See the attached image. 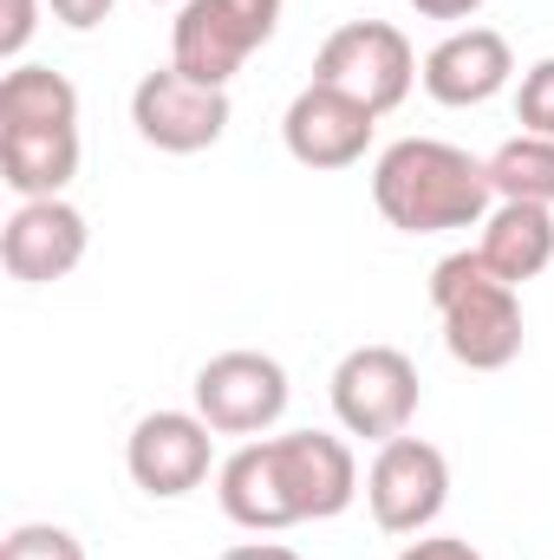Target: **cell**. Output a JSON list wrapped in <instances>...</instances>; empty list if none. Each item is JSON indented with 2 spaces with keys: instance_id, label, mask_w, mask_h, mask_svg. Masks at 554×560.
Wrapping results in <instances>:
<instances>
[{
  "instance_id": "cell-1",
  "label": "cell",
  "mask_w": 554,
  "mask_h": 560,
  "mask_svg": "<svg viewBox=\"0 0 554 560\" xmlns=\"http://www.w3.org/2000/svg\"><path fill=\"white\" fill-rule=\"evenodd\" d=\"M372 202L399 235H450V229H483L496 189L483 156L443 138H399L372 163Z\"/></svg>"
},
{
  "instance_id": "cell-2",
  "label": "cell",
  "mask_w": 554,
  "mask_h": 560,
  "mask_svg": "<svg viewBox=\"0 0 554 560\" xmlns=\"http://www.w3.org/2000/svg\"><path fill=\"white\" fill-rule=\"evenodd\" d=\"M430 306L443 319V346L470 372H503L522 359V293L476 248H457L430 268Z\"/></svg>"
},
{
  "instance_id": "cell-3",
  "label": "cell",
  "mask_w": 554,
  "mask_h": 560,
  "mask_svg": "<svg viewBox=\"0 0 554 560\" xmlns=\"http://www.w3.org/2000/svg\"><path fill=\"white\" fill-rule=\"evenodd\" d=\"M280 0H183L170 26V66L196 85H222L275 39Z\"/></svg>"
},
{
  "instance_id": "cell-4",
  "label": "cell",
  "mask_w": 554,
  "mask_h": 560,
  "mask_svg": "<svg viewBox=\"0 0 554 560\" xmlns=\"http://www.w3.org/2000/svg\"><path fill=\"white\" fill-rule=\"evenodd\" d=\"M417 72H424V66H417L412 39H405L392 20H346V26H333L326 46L313 52V79L333 85V92H346V98H359V105L379 112V118L412 98Z\"/></svg>"
},
{
  "instance_id": "cell-5",
  "label": "cell",
  "mask_w": 554,
  "mask_h": 560,
  "mask_svg": "<svg viewBox=\"0 0 554 560\" xmlns=\"http://www.w3.org/2000/svg\"><path fill=\"white\" fill-rule=\"evenodd\" d=\"M333 418L346 423V436H405L417 418V365L399 346H353L333 365Z\"/></svg>"
},
{
  "instance_id": "cell-6",
  "label": "cell",
  "mask_w": 554,
  "mask_h": 560,
  "mask_svg": "<svg viewBox=\"0 0 554 560\" xmlns=\"http://www.w3.org/2000/svg\"><path fill=\"white\" fill-rule=\"evenodd\" d=\"M366 502L385 535H424L450 502V456L424 436L379 443V456L366 469Z\"/></svg>"
},
{
  "instance_id": "cell-7",
  "label": "cell",
  "mask_w": 554,
  "mask_h": 560,
  "mask_svg": "<svg viewBox=\"0 0 554 560\" xmlns=\"http://www.w3.org/2000/svg\"><path fill=\"white\" fill-rule=\"evenodd\" d=\"M131 125L163 156H196V150L222 143V131H229V92L222 85H196L176 66L143 72L138 92H131Z\"/></svg>"
},
{
  "instance_id": "cell-8",
  "label": "cell",
  "mask_w": 554,
  "mask_h": 560,
  "mask_svg": "<svg viewBox=\"0 0 554 560\" xmlns=\"http://www.w3.org/2000/svg\"><path fill=\"white\" fill-rule=\"evenodd\" d=\"M287 372L268 352H216L203 372H196V411L216 436H262L275 430L287 411Z\"/></svg>"
},
{
  "instance_id": "cell-9",
  "label": "cell",
  "mask_w": 554,
  "mask_h": 560,
  "mask_svg": "<svg viewBox=\"0 0 554 560\" xmlns=\"http://www.w3.org/2000/svg\"><path fill=\"white\" fill-rule=\"evenodd\" d=\"M209 463H216V430L203 423V411H150L125 436V469L157 502H176V495L203 489Z\"/></svg>"
},
{
  "instance_id": "cell-10",
  "label": "cell",
  "mask_w": 554,
  "mask_h": 560,
  "mask_svg": "<svg viewBox=\"0 0 554 560\" xmlns=\"http://www.w3.org/2000/svg\"><path fill=\"white\" fill-rule=\"evenodd\" d=\"M372 131H379V112H366L359 98H346L320 79L300 85L280 118V143L300 170H353L372 150Z\"/></svg>"
},
{
  "instance_id": "cell-11",
  "label": "cell",
  "mask_w": 554,
  "mask_h": 560,
  "mask_svg": "<svg viewBox=\"0 0 554 560\" xmlns=\"http://www.w3.org/2000/svg\"><path fill=\"white\" fill-rule=\"evenodd\" d=\"M268 443H275V469H280V489H287L293 522H333V515L353 509V495H359V463H353L346 436L287 430V436H268Z\"/></svg>"
},
{
  "instance_id": "cell-12",
  "label": "cell",
  "mask_w": 554,
  "mask_h": 560,
  "mask_svg": "<svg viewBox=\"0 0 554 560\" xmlns=\"http://www.w3.org/2000/svg\"><path fill=\"white\" fill-rule=\"evenodd\" d=\"M85 215L66 202V196H46V202H20L0 229V261L7 275L26 280V287H46V280H66L85 261Z\"/></svg>"
},
{
  "instance_id": "cell-13",
  "label": "cell",
  "mask_w": 554,
  "mask_h": 560,
  "mask_svg": "<svg viewBox=\"0 0 554 560\" xmlns=\"http://www.w3.org/2000/svg\"><path fill=\"white\" fill-rule=\"evenodd\" d=\"M509 72H516V52H509V39L496 26H457V33H443L424 52V72L417 79H424V92L437 105L470 112V105H489L509 85Z\"/></svg>"
},
{
  "instance_id": "cell-14",
  "label": "cell",
  "mask_w": 554,
  "mask_h": 560,
  "mask_svg": "<svg viewBox=\"0 0 554 560\" xmlns=\"http://www.w3.org/2000/svg\"><path fill=\"white\" fill-rule=\"evenodd\" d=\"M216 495H222V515L249 535H280V528H300L293 509H287V489H280L275 469V443L268 436H249L222 469H216Z\"/></svg>"
},
{
  "instance_id": "cell-15",
  "label": "cell",
  "mask_w": 554,
  "mask_h": 560,
  "mask_svg": "<svg viewBox=\"0 0 554 560\" xmlns=\"http://www.w3.org/2000/svg\"><path fill=\"white\" fill-rule=\"evenodd\" d=\"M79 176V125H39V131H0V183L20 202H46Z\"/></svg>"
},
{
  "instance_id": "cell-16",
  "label": "cell",
  "mask_w": 554,
  "mask_h": 560,
  "mask_svg": "<svg viewBox=\"0 0 554 560\" xmlns=\"http://www.w3.org/2000/svg\"><path fill=\"white\" fill-rule=\"evenodd\" d=\"M476 255L509 280V287L535 280L554 261V209H542V202H496V209L483 215Z\"/></svg>"
},
{
  "instance_id": "cell-17",
  "label": "cell",
  "mask_w": 554,
  "mask_h": 560,
  "mask_svg": "<svg viewBox=\"0 0 554 560\" xmlns=\"http://www.w3.org/2000/svg\"><path fill=\"white\" fill-rule=\"evenodd\" d=\"M39 125H79V85L53 66H13L0 79V131H39Z\"/></svg>"
},
{
  "instance_id": "cell-18",
  "label": "cell",
  "mask_w": 554,
  "mask_h": 560,
  "mask_svg": "<svg viewBox=\"0 0 554 560\" xmlns=\"http://www.w3.org/2000/svg\"><path fill=\"white\" fill-rule=\"evenodd\" d=\"M483 163H489L496 202H542V209H554V138L522 131V138H509Z\"/></svg>"
},
{
  "instance_id": "cell-19",
  "label": "cell",
  "mask_w": 554,
  "mask_h": 560,
  "mask_svg": "<svg viewBox=\"0 0 554 560\" xmlns=\"http://www.w3.org/2000/svg\"><path fill=\"white\" fill-rule=\"evenodd\" d=\"M0 560H85V548H79V535H72V528L20 522V528L0 541Z\"/></svg>"
},
{
  "instance_id": "cell-20",
  "label": "cell",
  "mask_w": 554,
  "mask_h": 560,
  "mask_svg": "<svg viewBox=\"0 0 554 560\" xmlns=\"http://www.w3.org/2000/svg\"><path fill=\"white\" fill-rule=\"evenodd\" d=\"M516 118H522V131H535V138H554V59H542V66H529V72H522V92H516Z\"/></svg>"
},
{
  "instance_id": "cell-21",
  "label": "cell",
  "mask_w": 554,
  "mask_h": 560,
  "mask_svg": "<svg viewBox=\"0 0 554 560\" xmlns=\"http://www.w3.org/2000/svg\"><path fill=\"white\" fill-rule=\"evenodd\" d=\"M39 26V0H0V59H20Z\"/></svg>"
},
{
  "instance_id": "cell-22",
  "label": "cell",
  "mask_w": 554,
  "mask_h": 560,
  "mask_svg": "<svg viewBox=\"0 0 554 560\" xmlns=\"http://www.w3.org/2000/svg\"><path fill=\"white\" fill-rule=\"evenodd\" d=\"M399 560H489V555H476V548L457 541V535H417V541H405Z\"/></svg>"
},
{
  "instance_id": "cell-23",
  "label": "cell",
  "mask_w": 554,
  "mask_h": 560,
  "mask_svg": "<svg viewBox=\"0 0 554 560\" xmlns=\"http://www.w3.org/2000/svg\"><path fill=\"white\" fill-rule=\"evenodd\" d=\"M46 7H53V20H66L72 33H92L99 20H112L118 0H46Z\"/></svg>"
},
{
  "instance_id": "cell-24",
  "label": "cell",
  "mask_w": 554,
  "mask_h": 560,
  "mask_svg": "<svg viewBox=\"0 0 554 560\" xmlns=\"http://www.w3.org/2000/svg\"><path fill=\"white\" fill-rule=\"evenodd\" d=\"M424 20H470V13H483V0H412Z\"/></svg>"
},
{
  "instance_id": "cell-25",
  "label": "cell",
  "mask_w": 554,
  "mask_h": 560,
  "mask_svg": "<svg viewBox=\"0 0 554 560\" xmlns=\"http://www.w3.org/2000/svg\"><path fill=\"white\" fill-rule=\"evenodd\" d=\"M222 560H300V555L280 548V541H242V548H229Z\"/></svg>"
},
{
  "instance_id": "cell-26",
  "label": "cell",
  "mask_w": 554,
  "mask_h": 560,
  "mask_svg": "<svg viewBox=\"0 0 554 560\" xmlns=\"http://www.w3.org/2000/svg\"><path fill=\"white\" fill-rule=\"evenodd\" d=\"M176 7H183V0H176Z\"/></svg>"
}]
</instances>
